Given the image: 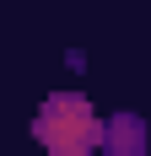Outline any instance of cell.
I'll list each match as a JSON object with an SVG mask.
<instances>
[{
    "mask_svg": "<svg viewBox=\"0 0 151 156\" xmlns=\"http://www.w3.org/2000/svg\"><path fill=\"white\" fill-rule=\"evenodd\" d=\"M32 135L43 140L49 156H87L92 145L103 140V119L92 113L87 97L60 92V97H49V102H43V113H38Z\"/></svg>",
    "mask_w": 151,
    "mask_h": 156,
    "instance_id": "1",
    "label": "cell"
}]
</instances>
